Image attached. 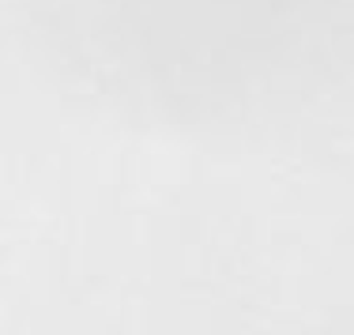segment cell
<instances>
[]
</instances>
